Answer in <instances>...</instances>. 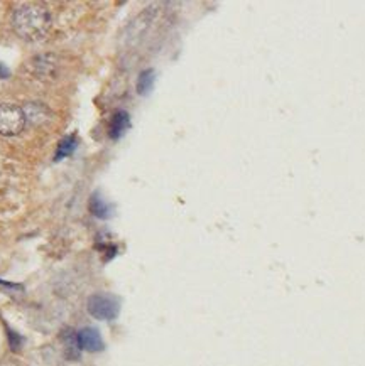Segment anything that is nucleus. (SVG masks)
Listing matches in <instances>:
<instances>
[{"mask_svg":"<svg viewBox=\"0 0 365 366\" xmlns=\"http://www.w3.org/2000/svg\"><path fill=\"white\" fill-rule=\"evenodd\" d=\"M154 85H156V73H154V70H144L137 78V93L140 97H145L153 91Z\"/></svg>","mask_w":365,"mask_h":366,"instance_id":"nucleus-7","label":"nucleus"},{"mask_svg":"<svg viewBox=\"0 0 365 366\" xmlns=\"http://www.w3.org/2000/svg\"><path fill=\"white\" fill-rule=\"evenodd\" d=\"M0 75H2V78H7L9 75H11V71H9L4 65H0Z\"/></svg>","mask_w":365,"mask_h":366,"instance_id":"nucleus-9","label":"nucleus"},{"mask_svg":"<svg viewBox=\"0 0 365 366\" xmlns=\"http://www.w3.org/2000/svg\"><path fill=\"white\" fill-rule=\"evenodd\" d=\"M26 125L24 110L14 103L0 105V135L12 137L21 134Z\"/></svg>","mask_w":365,"mask_h":366,"instance_id":"nucleus-3","label":"nucleus"},{"mask_svg":"<svg viewBox=\"0 0 365 366\" xmlns=\"http://www.w3.org/2000/svg\"><path fill=\"white\" fill-rule=\"evenodd\" d=\"M130 129V117L127 112H115L108 123V137L112 140H118L120 137H124L127 130Z\"/></svg>","mask_w":365,"mask_h":366,"instance_id":"nucleus-5","label":"nucleus"},{"mask_svg":"<svg viewBox=\"0 0 365 366\" xmlns=\"http://www.w3.org/2000/svg\"><path fill=\"white\" fill-rule=\"evenodd\" d=\"M76 139L75 137H68V139L61 140V144H59L58 147V152H56V161H61V159L68 157V155H71L73 152H75L76 149Z\"/></svg>","mask_w":365,"mask_h":366,"instance_id":"nucleus-8","label":"nucleus"},{"mask_svg":"<svg viewBox=\"0 0 365 366\" xmlns=\"http://www.w3.org/2000/svg\"><path fill=\"white\" fill-rule=\"evenodd\" d=\"M90 211L100 219H108V218L113 216V208L98 193L91 196Z\"/></svg>","mask_w":365,"mask_h":366,"instance_id":"nucleus-6","label":"nucleus"},{"mask_svg":"<svg viewBox=\"0 0 365 366\" xmlns=\"http://www.w3.org/2000/svg\"><path fill=\"white\" fill-rule=\"evenodd\" d=\"M51 26V16L44 7L22 6L14 14V29L24 39H39L48 33Z\"/></svg>","mask_w":365,"mask_h":366,"instance_id":"nucleus-1","label":"nucleus"},{"mask_svg":"<svg viewBox=\"0 0 365 366\" xmlns=\"http://www.w3.org/2000/svg\"><path fill=\"white\" fill-rule=\"evenodd\" d=\"M86 309L98 321H112L120 313V300L110 294H95L88 299Z\"/></svg>","mask_w":365,"mask_h":366,"instance_id":"nucleus-2","label":"nucleus"},{"mask_svg":"<svg viewBox=\"0 0 365 366\" xmlns=\"http://www.w3.org/2000/svg\"><path fill=\"white\" fill-rule=\"evenodd\" d=\"M76 340H78L80 350L90 351V353H97V351H102L105 347L102 334L95 328H83L76 336Z\"/></svg>","mask_w":365,"mask_h":366,"instance_id":"nucleus-4","label":"nucleus"}]
</instances>
